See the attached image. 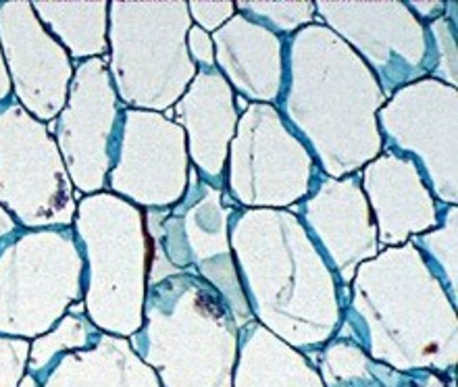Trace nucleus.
<instances>
[{
  "instance_id": "nucleus-15",
  "label": "nucleus",
  "mask_w": 458,
  "mask_h": 387,
  "mask_svg": "<svg viewBox=\"0 0 458 387\" xmlns=\"http://www.w3.org/2000/svg\"><path fill=\"white\" fill-rule=\"evenodd\" d=\"M13 98V90H11V80L9 73H6V65L3 59V50H0V106L4 103H9Z\"/></svg>"
},
{
  "instance_id": "nucleus-11",
  "label": "nucleus",
  "mask_w": 458,
  "mask_h": 387,
  "mask_svg": "<svg viewBox=\"0 0 458 387\" xmlns=\"http://www.w3.org/2000/svg\"><path fill=\"white\" fill-rule=\"evenodd\" d=\"M186 9L190 11V15L196 19L200 29H205L207 34L211 29H219L229 17L235 13V3H229V0H224V3H186Z\"/></svg>"
},
{
  "instance_id": "nucleus-1",
  "label": "nucleus",
  "mask_w": 458,
  "mask_h": 387,
  "mask_svg": "<svg viewBox=\"0 0 458 387\" xmlns=\"http://www.w3.org/2000/svg\"><path fill=\"white\" fill-rule=\"evenodd\" d=\"M72 230L84 258L88 313L100 327L123 332L121 315L140 310L146 291L144 213L111 192L80 196Z\"/></svg>"
},
{
  "instance_id": "nucleus-9",
  "label": "nucleus",
  "mask_w": 458,
  "mask_h": 387,
  "mask_svg": "<svg viewBox=\"0 0 458 387\" xmlns=\"http://www.w3.org/2000/svg\"><path fill=\"white\" fill-rule=\"evenodd\" d=\"M235 9L260 19V23H267L269 28L273 25L276 29L292 31L298 25L313 21L317 6L310 0L307 3H246V0H240L235 3Z\"/></svg>"
},
{
  "instance_id": "nucleus-3",
  "label": "nucleus",
  "mask_w": 458,
  "mask_h": 387,
  "mask_svg": "<svg viewBox=\"0 0 458 387\" xmlns=\"http://www.w3.org/2000/svg\"><path fill=\"white\" fill-rule=\"evenodd\" d=\"M0 206L21 230L72 227L78 211L55 138L15 98L0 106Z\"/></svg>"
},
{
  "instance_id": "nucleus-7",
  "label": "nucleus",
  "mask_w": 458,
  "mask_h": 387,
  "mask_svg": "<svg viewBox=\"0 0 458 387\" xmlns=\"http://www.w3.org/2000/svg\"><path fill=\"white\" fill-rule=\"evenodd\" d=\"M36 17L73 65L109 53V3H31Z\"/></svg>"
},
{
  "instance_id": "nucleus-6",
  "label": "nucleus",
  "mask_w": 458,
  "mask_h": 387,
  "mask_svg": "<svg viewBox=\"0 0 458 387\" xmlns=\"http://www.w3.org/2000/svg\"><path fill=\"white\" fill-rule=\"evenodd\" d=\"M175 125L152 111H123V128L106 189L138 208H167L180 198L182 175L171 173L177 163L175 146H182V131L171 138Z\"/></svg>"
},
{
  "instance_id": "nucleus-2",
  "label": "nucleus",
  "mask_w": 458,
  "mask_h": 387,
  "mask_svg": "<svg viewBox=\"0 0 458 387\" xmlns=\"http://www.w3.org/2000/svg\"><path fill=\"white\" fill-rule=\"evenodd\" d=\"M81 296L84 258L72 227L19 230L0 246V332H47Z\"/></svg>"
},
{
  "instance_id": "nucleus-5",
  "label": "nucleus",
  "mask_w": 458,
  "mask_h": 387,
  "mask_svg": "<svg viewBox=\"0 0 458 387\" xmlns=\"http://www.w3.org/2000/svg\"><path fill=\"white\" fill-rule=\"evenodd\" d=\"M0 50L13 98L38 122H53L65 106L75 65L28 0H0Z\"/></svg>"
},
{
  "instance_id": "nucleus-10",
  "label": "nucleus",
  "mask_w": 458,
  "mask_h": 387,
  "mask_svg": "<svg viewBox=\"0 0 458 387\" xmlns=\"http://www.w3.org/2000/svg\"><path fill=\"white\" fill-rule=\"evenodd\" d=\"M28 360V341L0 338V387H15Z\"/></svg>"
},
{
  "instance_id": "nucleus-8",
  "label": "nucleus",
  "mask_w": 458,
  "mask_h": 387,
  "mask_svg": "<svg viewBox=\"0 0 458 387\" xmlns=\"http://www.w3.org/2000/svg\"><path fill=\"white\" fill-rule=\"evenodd\" d=\"M94 333L97 332H94V327L84 316H78L73 313L67 315L65 319H61L59 327L53 333L34 341V348H31L30 354V369L34 373L42 371L55 358V354L69 350V348L86 346Z\"/></svg>"
},
{
  "instance_id": "nucleus-14",
  "label": "nucleus",
  "mask_w": 458,
  "mask_h": 387,
  "mask_svg": "<svg viewBox=\"0 0 458 387\" xmlns=\"http://www.w3.org/2000/svg\"><path fill=\"white\" fill-rule=\"evenodd\" d=\"M21 230L19 223L15 219H13V215L6 211L4 206H0V246H3L6 240L15 236V233Z\"/></svg>"
},
{
  "instance_id": "nucleus-4",
  "label": "nucleus",
  "mask_w": 458,
  "mask_h": 387,
  "mask_svg": "<svg viewBox=\"0 0 458 387\" xmlns=\"http://www.w3.org/2000/svg\"><path fill=\"white\" fill-rule=\"evenodd\" d=\"M123 111L106 56L78 63L65 106L47 123L78 198L106 189L123 128Z\"/></svg>"
},
{
  "instance_id": "nucleus-13",
  "label": "nucleus",
  "mask_w": 458,
  "mask_h": 387,
  "mask_svg": "<svg viewBox=\"0 0 458 387\" xmlns=\"http://www.w3.org/2000/svg\"><path fill=\"white\" fill-rule=\"evenodd\" d=\"M406 6H409L411 11H417L419 19H437L440 13L448 9V3L437 0V3H406Z\"/></svg>"
},
{
  "instance_id": "nucleus-12",
  "label": "nucleus",
  "mask_w": 458,
  "mask_h": 387,
  "mask_svg": "<svg viewBox=\"0 0 458 387\" xmlns=\"http://www.w3.org/2000/svg\"><path fill=\"white\" fill-rule=\"evenodd\" d=\"M188 48L192 59L199 63V65L205 69H215V65H217L213 38L208 36L205 29H200L199 25H196V28H190L188 31Z\"/></svg>"
}]
</instances>
